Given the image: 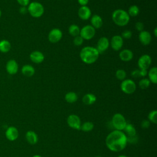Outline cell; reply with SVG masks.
<instances>
[{
  "mask_svg": "<svg viewBox=\"0 0 157 157\" xmlns=\"http://www.w3.org/2000/svg\"><path fill=\"white\" fill-rule=\"evenodd\" d=\"M123 131H124V134L127 137L128 142L129 143H136L137 142V131L134 126L131 124L128 123L126 124L125 128H124Z\"/></svg>",
  "mask_w": 157,
  "mask_h": 157,
  "instance_id": "obj_6",
  "label": "cell"
},
{
  "mask_svg": "<svg viewBox=\"0 0 157 157\" xmlns=\"http://www.w3.org/2000/svg\"><path fill=\"white\" fill-rule=\"evenodd\" d=\"M33 157H42L40 155H35L34 156H33Z\"/></svg>",
  "mask_w": 157,
  "mask_h": 157,
  "instance_id": "obj_44",
  "label": "cell"
},
{
  "mask_svg": "<svg viewBox=\"0 0 157 157\" xmlns=\"http://www.w3.org/2000/svg\"><path fill=\"white\" fill-rule=\"evenodd\" d=\"M127 12L129 17H134L139 15V13L140 12V9L137 6L132 5L129 7L128 11Z\"/></svg>",
  "mask_w": 157,
  "mask_h": 157,
  "instance_id": "obj_28",
  "label": "cell"
},
{
  "mask_svg": "<svg viewBox=\"0 0 157 157\" xmlns=\"http://www.w3.org/2000/svg\"><path fill=\"white\" fill-rule=\"evenodd\" d=\"M19 12L21 13V14H25L28 12V9L26 7H23V6H21V7L19 9Z\"/></svg>",
  "mask_w": 157,
  "mask_h": 157,
  "instance_id": "obj_40",
  "label": "cell"
},
{
  "mask_svg": "<svg viewBox=\"0 0 157 157\" xmlns=\"http://www.w3.org/2000/svg\"><path fill=\"white\" fill-rule=\"evenodd\" d=\"M19 136V132L17 128L13 126H9L5 131V136L9 141L16 140Z\"/></svg>",
  "mask_w": 157,
  "mask_h": 157,
  "instance_id": "obj_11",
  "label": "cell"
},
{
  "mask_svg": "<svg viewBox=\"0 0 157 157\" xmlns=\"http://www.w3.org/2000/svg\"><path fill=\"white\" fill-rule=\"evenodd\" d=\"M1 15H2V12H1V9H0V18H1Z\"/></svg>",
  "mask_w": 157,
  "mask_h": 157,
  "instance_id": "obj_45",
  "label": "cell"
},
{
  "mask_svg": "<svg viewBox=\"0 0 157 157\" xmlns=\"http://www.w3.org/2000/svg\"><path fill=\"white\" fill-rule=\"evenodd\" d=\"M148 118L150 122H151L154 124L157 123V111L156 110L151 111L148 115Z\"/></svg>",
  "mask_w": 157,
  "mask_h": 157,
  "instance_id": "obj_32",
  "label": "cell"
},
{
  "mask_svg": "<svg viewBox=\"0 0 157 157\" xmlns=\"http://www.w3.org/2000/svg\"><path fill=\"white\" fill-rule=\"evenodd\" d=\"M140 126L144 129H147L150 126V122L148 120H144L140 123Z\"/></svg>",
  "mask_w": 157,
  "mask_h": 157,
  "instance_id": "obj_36",
  "label": "cell"
},
{
  "mask_svg": "<svg viewBox=\"0 0 157 157\" xmlns=\"http://www.w3.org/2000/svg\"><path fill=\"white\" fill-rule=\"evenodd\" d=\"M110 44L113 50L118 51L123 47V39L120 35H115L112 37Z\"/></svg>",
  "mask_w": 157,
  "mask_h": 157,
  "instance_id": "obj_13",
  "label": "cell"
},
{
  "mask_svg": "<svg viewBox=\"0 0 157 157\" xmlns=\"http://www.w3.org/2000/svg\"><path fill=\"white\" fill-rule=\"evenodd\" d=\"M131 76L133 77H135V78H137V77H140V75H139V69H135L134 71H132L131 72Z\"/></svg>",
  "mask_w": 157,
  "mask_h": 157,
  "instance_id": "obj_39",
  "label": "cell"
},
{
  "mask_svg": "<svg viewBox=\"0 0 157 157\" xmlns=\"http://www.w3.org/2000/svg\"><path fill=\"white\" fill-rule=\"evenodd\" d=\"M95 157H102V156H96Z\"/></svg>",
  "mask_w": 157,
  "mask_h": 157,
  "instance_id": "obj_46",
  "label": "cell"
},
{
  "mask_svg": "<svg viewBox=\"0 0 157 157\" xmlns=\"http://www.w3.org/2000/svg\"><path fill=\"white\" fill-rule=\"evenodd\" d=\"M96 33L95 28L91 25H87L84 26L80 31V36L83 40H90L94 37Z\"/></svg>",
  "mask_w": 157,
  "mask_h": 157,
  "instance_id": "obj_8",
  "label": "cell"
},
{
  "mask_svg": "<svg viewBox=\"0 0 157 157\" xmlns=\"http://www.w3.org/2000/svg\"><path fill=\"white\" fill-rule=\"evenodd\" d=\"M31 61L36 64H39L44 61L45 59L44 55L40 51L35 50L32 52L29 55Z\"/></svg>",
  "mask_w": 157,
  "mask_h": 157,
  "instance_id": "obj_16",
  "label": "cell"
},
{
  "mask_svg": "<svg viewBox=\"0 0 157 157\" xmlns=\"http://www.w3.org/2000/svg\"><path fill=\"white\" fill-rule=\"evenodd\" d=\"M150 82L148 80V78H142L139 82V87L142 89V90H145L147 89L149 87L150 85Z\"/></svg>",
  "mask_w": 157,
  "mask_h": 157,
  "instance_id": "obj_30",
  "label": "cell"
},
{
  "mask_svg": "<svg viewBox=\"0 0 157 157\" xmlns=\"http://www.w3.org/2000/svg\"><path fill=\"white\" fill-rule=\"evenodd\" d=\"M112 19L113 23L117 26H124L128 24L130 20V17L126 10L118 9L113 12Z\"/></svg>",
  "mask_w": 157,
  "mask_h": 157,
  "instance_id": "obj_3",
  "label": "cell"
},
{
  "mask_svg": "<svg viewBox=\"0 0 157 157\" xmlns=\"http://www.w3.org/2000/svg\"><path fill=\"white\" fill-rule=\"evenodd\" d=\"M6 70L10 75H14L18 71V64L17 62L13 59H9L6 64Z\"/></svg>",
  "mask_w": 157,
  "mask_h": 157,
  "instance_id": "obj_15",
  "label": "cell"
},
{
  "mask_svg": "<svg viewBox=\"0 0 157 157\" xmlns=\"http://www.w3.org/2000/svg\"><path fill=\"white\" fill-rule=\"evenodd\" d=\"M151 63V58L150 55L147 54H144L140 56L137 61V65L139 69H146L150 67Z\"/></svg>",
  "mask_w": 157,
  "mask_h": 157,
  "instance_id": "obj_12",
  "label": "cell"
},
{
  "mask_svg": "<svg viewBox=\"0 0 157 157\" xmlns=\"http://www.w3.org/2000/svg\"><path fill=\"white\" fill-rule=\"evenodd\" d=\"M67 123L69 127L74 129L80 130L81 127V120L79 117L75 114H71L67 118Z\"/></svg>",
  "mask_w": 157,
  "mask_h": 157,
  "instance_id": "obj_9",
  "label": "cell"
},
{
  "mask_svg": "<svg viewBox=\"0 0 157 157\" xmlns=\"http://www.w3.org/2000/svg\"><path fill=\"white\" fill-rule=\"evenodd\" d=\"M94 124L91 121H85L82 124H81L80 129L85 132H89L93 129Z\"/></svg>",
  "mask_w": 157,
  "mask_h": 157,
  "instance_id": "obj_29",
  "label": "cell"
},
{
  "mask_svg": "<svg viewBox=\"0 0 157 157\" xmlns=\"http://www.w3.org/2000/svg\"><path fill=\"white\" fill-rule=\"evenodd\" d=\"M139 40L142 45H148L151 40V34L147 31L143 30L139 33Z\"/></svg>",
  "mask_w": 157,
  "mask_h": 157,
  "instance_id": "obj_17",
  "label": "cell"
},
{
  "mask_svg": "<svg viewBox=\"0 0 157 157\" xmlns=\"http://www.w3.org/2000/svg\"><path fill=\"white\" fill-rule=\"evenodd\" d=\"M148 80L150 82L154 84H156L157 83V67H153L148 71Z\"/></svg>",
  "mask_w": 157,
  "mask_h": 157,
  "instance_id": "obj_25",
  "label": "cell"
},
{
  "mask_svg": "<svg viewBox=\"0 0 157 157\" xmlns=\"http://www.w3.org/2000/svg\"><path fill=\"white\" fill-rule=\"evenodd\" d=\"M118 157H128V156L124 155H119Z\"/></svg>",
  "mask_w": 157,
  "mask_h": 157,
  "instance_id": "obj_43",
  "label": "cell"
},
{
  "mask_svg": "<svg viewBox=\"0 0 157 157\" xmlns=\"http://www.w3.org/2000/svg\"><path fill=\"white\" fill-rule=\"evenodd\" d=\"M135 28L137 31L140 32L144 30V23L141 21H138L137 22L136 24H135Z\"/></svg>",
  "mask_w": 157,
  "mask_h": 157,
  "instance_id": "obj_35",
  "label": "cell"
},
{
  "mask_svg": "<svg viewBox=\"0 0 157 157\" xmlns=\"http://www.w3.org/2000/svg\"><path fill=\"white\" fill-rule=\"evenodd\" d=\"M78 15L80 19L83 20H87L91 17V10L86 6H81L78 10Z\"/></svg>",
  "mask_w": 157,
  "mask_h": 157,
  "instance_id": "obj_18",
  "label": "cell"
},
{
  "mask_svg": "<svg viewBox=\"0 0 157 157\" xmlns=\"http://www.w3.org/2000/svg\"><path fill=\"white\" fill-rule=\"evenodd\" d=\"M133 53L129 49H123L119 53L120 59L124 62L131 61L133 58Z\"/></svg>",
  "mask_w": 157,
  "mask_h": 157,
  "instance_id": "obj_19",
  "label": "cell"
},
{
  "mask_svg": "<svg viewBox=\"0 0 157 157\" xmlns=\"http://www.w3.org/2000/svg\"><path fill=\"white\" fill-rule=\"evenodd\" d=\"M62 37V31L58 28H54L49 32L48 35V39L51 43L55 44L59 42L61 39Z\"/></svg>",
  "mask_w": 157,
  "mask_h": 157,
  "instance_id": "obj_10",
  "label": "cell"
},
{
  "mask_svg": "<svg viewBox=\"0 0 157 157\" xmlns=\"http://www.w3.org/2000/svg\"><path fill=\"white\" fill-rule=\"evenodd\" d=\"M11 49L10 42L6 39L0 40V52L3 53L9 52Z\"/></svg>",
  "mask_w": 157,
  "mask_h": 157,
  "instance_id": "obj_24",
  "label": "cell"
},
{
  "mask_svg": "<svg viewBox=\"0 0 157 157\" xmlns=\"http://www.w3.org/2000/svg\"><path fill=\"white\" fill-rule=\"evenodd\" d=\"M88 1L89 0H78V2L81 6H86L88 3Z\"/></svg>",
  "mask_w": 157,
  "mask_h": 157,
  "instance_id": "obj_41",
  "label": "cell"
},
{
  "mask_svg": "<svg viewBox=\"0 0 157 157\" xmlns=\"http://www.w3.org/2000/svg\"><path fill=\"white\" fill-rule=\"evenodd\" d=\"M127 144V137L122 131L114 130L110 132L105 139V145L107 148L113 152L124 150Z\"/></svg>",
  "mask_w": 157,
  "mask_h": 157,
  "instance_id": "obj_1",
  "label": "cell"
},
{
  "mask_svg": "<svg viewBox=\"0 0 157 157\" xmlns=\"http://www.w3.org/2000/svg\"><path fill=\"white\" fill-rule=\"evenodd\" d=\"M21 71L23 75L28 77H31L33 76L34 74H35L34 67L30 64L23 65L21 67Z\"/></svg>",
  "mask_w": 157,
  "mask_h": 157,
  "instance_id": "obj_21",
  "label": "cell"
},
{
  "mask_svg": "<svg viewBox=\"0 0 157 157\" xmlns=\"http://www.w3.org/2000/svg\"><path fill=\"white\" fill-rule=\"evenodd\" d=\"M132 32L130 30H124L121 34V37L126 39H129L132 37Z\"/></svg>",
  "mask_w": 157,
  "mask_h": 157,
  "instance_id": "obj_34",
  "label": "cell"
},
{
  "mask_svg": "<svg viewBox=\"0 0 157 157\" xmlns=\"http://www.w3.org/2000/svg\"><path fill=\"white\" fill-rule=\"evenodd\" d=\"M91 26L95 29H99L102 27L103 25V20L101 16L95 14L91 18Z\"/></svg>",
  "mask_w": 157,
  "mask_h": 157,
  "instance_id": "obj_22",
  "label": "cell"
},
{
  "mask_svg": "<svg viewBox=\"0 0 157 157\" xmlns=\"http://www.w3.org/2000/svg\"><path fill=\"white\" fill-rule=\"evenodd\" d=\"M99 54L96 48L91 46H86L82 48L80 50V58L84 63L91 64L98 60Z\"/></svg>",
  "mask_w": 157,
  "mask_h": 157,
  "instance_id": "obj_2",
  "label": "cell"
},
{
  "mask_svg": "<svg viewBox=\"0 0 157 157\" xmlns=\"http://www.w3.org/2000/svg\"><path fill=\"white\" fill-rule=\"evenodd\" d=\"M121 90L125 94H132L136 90V85L135 82L129 78L123 80L120 84Z\"/></svg>",
  "mask_w": 157,
  "mask_h": 157,
  "instance_id": "obj_7",
  "label": "cell"
},
{
  "mask_svg": "<svg viewBox=\"0 0 157 157\" xmlns=\"http://www.w3.org/2000/svg\"><path fill=\"white\" fill-rule=\"evenodd\" d=\"M110 45V42L107 37H101L98 41L96 45V49L99 53L104 52L109 48Z\"/></svg>",
  "mask_w": 157,
  "mask_h": 157,
  "instance_id": "obj_14",
  "label": "cell"
},
{
  "mask_svg": "<svg viewBox=\"0 0 157 157\" xmlns=\"http://www.w3.org/2000/svg\"><path fill=\"white\" fill-rule=\"evenodd\" d=\"M112 124L115 130L122 131L125 128L127 121L121 113H117L112 117Z\"/></svg>",
  "mask_w": 157,
  "mask_h": 157,
  "instance_id": "obj_5",
  "label": "cell"
},
{
  "mask_svg": "<svg viewBox=\"0 0 157 157\" xmlns=\"http://www.w3.org/2000/svg\"><path fill=\"white\" fill-rule=\"evenodd\" d=\"M27 9L28 12L34 18H39L44 13V7L43 5L37 1L30 2Z\"/></svg>",
  "mask_w": 157,
  "mask_h": 157,
  "instance_id": "obj_4",
  "label": "cell"
},
{
  "mask_svg": "<svg viewBox=\"0 0 157 157\" xmlns=\"http://www.w3.org/2000/svg\"><path fill=\"white\" fill-rule=\"evenodd\" d=\"M82 101L86 105H92L96 101V96L94 94L87 93L83 96Z\"/></svg>",
  "mask_w": 157,
  "mask_h": 157,
  "instance_id": "obj_23",
  "label": "cell"
},
{
  "mask_svg": "<svg viewBox=\"0 0 157 157\" xmlns=\"http://www.w3.org/2000/svg\"><path fill=\"white\" fill-rule=\"evenodd\" d=\"M153 33H154V36L155 37L157 36V28H155L154 29V31H153Z\"/></svg>",
  "mask_w": 157,
  "mask_h": 157,
  "instance_id": "obj_42",
  "label": "cell"
},
{
  "mask_svg": "<svg viewBox=\"0 0 157 157\" xmlns=\"http://www.w3.org/2000/svg\"><path fill=\"white\" fill-rule=\"evenodd\" d=\"M83 39L80 35H78L77 36L74 37L73 39V43L75 46H80L83 44Z\"/></svg>",
  "mask_w": 157,
  "mask_h": 157,
  "instance_id": "obj_33",
  "label": "cell"
},
{
  "mask_svg": "<svg viewBox=\"0 0 157 157\" xmlns=\"http://www.w3.org/2000/svg\"><path fill=\"white\" fill-rule=\"evenodd\" d=\"M25 138L26 141L31 145H34L38 142V136L33 131L29 130L26 132Z\"/></svg>",
  "mask_w": 157,
  "mask_h": 157,
  "instance_id": "obj_20",
  "label": "cell"
},
{
  "mask_svg": "<svg viewBox=\"0 0 157 157\" xmlns=\"http://www.w3.org/2000/svg\"><path fill=\"white\" fill-rule=\"evenodd\" d=\"M139 75L140 77H144L147 75V70L146 69H139Z\"/></svg>",
  "mask_w": 157,
  "mask_h": 157,
  "instance_id": "obj_38",
  "label": "cell"
},
{
  "mask_svg": "<svg viewBox=\"0 0 157 157\" xmlns=\"http://www.w3.org/2000/svg\"><path fill=\"white\" fill-rule=\"evenodd\" d=\"M115 77L117 79L123 81L126 77V72L124 69H118L115 72Z\"/></svg>",
  "mask_w": 157,
  "mask_h": 157,
  "instance_id": "obj_31",
  "label": "cell"
},
{
  "mask_svg": "<svg viewBox=\"0 0 157 157\" xmlns=\"http://www.w3.org/2000/svg\"><path fill=\"white\" fill-rule=\"evenodd\" d=\"M30 0H17V2L21 6L23 7H26L29 5Z\"/></svg>",
  "mask_w": 157,
  "mask_h": 157,
  "instance_id": "obj_37",
  "label": "cell"
},
{
  "mask_svg": "<svg viewBox=\"0 0 157 157\" xmlns=\"http://www.w3.org/2000/svg\"><path fill=\"white\" fill-rule=\"evenodd\" d=\"M64 99L67 102L72 104V103L75 102L77 101L78 96L75 92L69 91L65 94Z\"/></svg>",
  "mask_w": 157,
  "mask_h": 157,
  "instance_id": "obj_26",
  "label": "cell"
},
{
  "mask_svg": "<svg viewBox=\"0 0 157 157\" xmlns=\"http://www.w3.org/2000/svg\"><path fill=\"white\" fill-rule=\"evenodd\" d=\"M68 31H69V33L70 34V35H71L73 37H75V36L80 35V29L78 25L72 24L69 26V27L68 28Z\"/></svg>",
  "mask_w": 157,
  "mask_h": 157,
  "instance_id": "obj_27",
  "label": "cell"
}]
</instances>
